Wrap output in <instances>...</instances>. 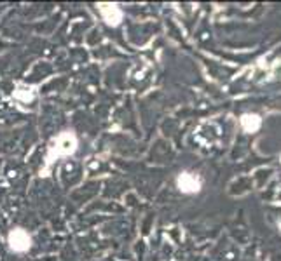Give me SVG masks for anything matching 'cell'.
I'll use <instances>...</instances> for the list:
<instances>
[{"label":"cell","instance_id":"cell-1","mask_svg":"<svg viewBox=\"0 0 281 261\" xmlns=\"http://www.w3.org/2000/svg\"><path fill=\"white\" fill-rule=\"evenodd\" d=\"M9 244L14 251H26L30 247V237L25 230H14V232L9 235Z\"/></svg>","mask_w":281,"mask_h":261},{"label":"cell","instance_id":"cell-2","mask_svg":"<svg viewBox=\"0 0 281 261\" xmlns=\"http://www.w3.org/2000/svg\"><path fill=\"white\" fill-rule=\"evenodd\" d=\"M178 187L182 192H185V193H194L199 190V179H197L194 174L183 172V174L178 178Z\"/></svg>","mask_w":281,"mask_h":261},{"label":"cell","instance_id":"cell-3","mask_svg":"<svg viewBox=\"0 0 281 261\" xmlns=\"http://www.w3.org/2000/svg\"><path fill=\"white\" fill-rule=\"evenodd\" d=\"M76 150V138L72 134H63L58 139V152L60 153H72Z\"/></svg>","mask_w":281,"mask_h":261},{"label":"cell","instance_id":"cell-4","mask_svg":"<svg viewBox=\"0 0 281 261\" xmlns=\"http://www.w3.org/2000/svg\"><path fill=\"white\" fill-rule=\"evenodd\" d=\"M103 12H105V17H107L108 23H114V25L117 23V19H119V12H117L116 9H110L108 6H105Z\"/></svg>","mask_w":281,"mask_h":261}]
</instances>
